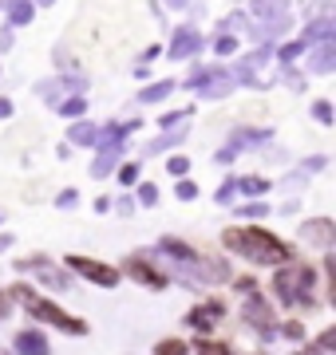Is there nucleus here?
<instances>
[{
  "mask_svg": "<svg viewBox=\"0 0 336 355\" xmlns=\"http://www.w3.org/2000/svg\"><path fill=\"white\" fill-rule=\"evenodd\" d=\"M221 245L230 249V253H237L242 261H253V265H289V261H297V253H293V245L281 241L277 233H269V229H258V225H233L221 233Z\"/></svg>",
  "mask_w": 336,
  "mask_h": 355,
  "instance_id": "f257e3e1",
  "label": "nucleus"
},
{
  "mask_svg": "<svg viewBox=\"0 0 336 355\" xmlns=\"http://www.w3.org/2000/svg\"><path fill=\"white\" fill-rule=\"evenodd\" d=\"M8 300H20V304L28 308V316H32V320H40V324H52V328L64 331V336H87V324H83V320L72 316V312H64L56 300L36 296V288H28V284L8 288Z\"/></svg>",
  "mask_w": 336,
  "mask_h": 355,
  "instance_id": "f03ea898",
  "label": "nucleus"
},
{
  "mask_svg": "<svg viewBox=\"0 0 336 355\" xmlns=\"http://www.w3.org/2000/svg\"><path fill=\"white\" fill-rule=\"evenodd\" d=\"M312 280H317L312 265H305V261H289V265H281L277 272H273V292H277L281 304H293L301 292H312Z\"/></svg>",
  "mask_w": 336,
  "mask_h": 355,
  "instance_id": "7ed1b4c3",
  "label": "nucleus"
},
{
  "mask_svg": "<svg viewBox=\"0 0 336 355\" xmlns=\"http://www.w3.org/2000/svg\"><path fill=\"white\" fill-rule=\"evenodd\" d=\"M64 265H67V272H76V277L91 280V284H99V288H115V284H119V268L115 265H103V261H95V257L67 253Z\"/></svg>",
  "mask_w": 336,
  "mask_h": 355,
  "instance_id": "20e7f679",
  "label": "nucleus"
},
{
  "mask_svg": "<svg viewBox=\"0 0 336 355\" xmlns=\"http://www.w3.org/2000/svg\"><path fill=\"white\" fill-rule=\"evenodd\" d=\"M242 324H249V328L258 331L261 340H273L277 336V320H273V304L261 296V292H253V296H246V304H242Z\"/></svg>",
  "mask_w": 336,
  "mask_h": 355,
  "instance_id": "39448f33",
  "label": "nucleus"
},
{
  "mask_svg": "<svg viewBox=\"0 0 336 355\" xmlns=\"http://www.w3.org/2000/svg\"><path fill=\"white\" fill-rule=\"evenodd\" d=\"M83 91H87V76H76V71H67V76H56V79H44V83H36V95L48 103V107H60L67 95H83Z\"/></svg>",
  "mask_w": 336,
  "mask_h": 355,
  "instance_id": "423d86ee",
  "label": "nucleus"
},
{
  "mask_svg": "<svg viewBox=\"0 0 336 355\" xmlns=\"http://www.w3.org/2000/svg\"><path fill=\"white\" fill-rule=\"evenodd\" d=\"M182 272H190V277L202 280V284H226V280H230V265H226V261H218V257H202V253H198L194 261H186Z\"/></svg>",
  "mask_w": 336,
  "mask_h": 355,
  "instance_id": "0eeeda50",
  "label": "nucleus"
},
{
  "mask_svg": "<svg viewBox=\"0 0 336 355\" xmlns=\"http://www.w3.org/2000/svg\"><path fill=\"white\" fill-rule=\"evenodd\" d=\"M206 48V40H202V32H198L194 24H182L178 32H174V40L167 44V55L178 64V60H194L198 51Z\"/></svg>",
  "mask_w": 336,
  "mask_h": 355,
  "instance_id": "6e6552de",
  "label": "nucleus"
},
{
  "mask_svg": "<svg viewBox=\"0 0 336 355\" xmlns=\"http://www.w3.org/2000/svg\"><path fill=\"white\" fill-rule=\"evenodd\" d=\"M127 272L139 280V284H146V288H155V292H162L170 284L167 272H158V268L151 265V253H131L127 257Z\"/></svg>",
  "mask_w": 336,
  "mask_h": 355,
  "instance_id": "1a4fd4ad",
  "label": "nucleus"
},
{
  "mask_svg": "<svg viewBox=\"0 0 336 355\" xmlns=\"http://www.w3.org/2000/svg\"><path fill=\"white\" fill-rule=\"evenodd\" d=\"M301 241L305 245H317V249H333V241H336V225L328 221V217H309L305 225H301Z\"/></svg>",
  "mask_w": 336,
  "mask_h": 355,
  "instance_id": "9d476101",
  "label": "nucleus"
},
{
  "mask_svg": "<svg viewBox=\"0 0 336 355\" xmlns=\"http://www.w3.org/2000/svg\"><path fill=\"white\" fill-rule=\"evenodd\" d=\"M305 55H309V71L312 76H328L333 64H336V36H324L321 44H312Z\"/></svg>",
  "mask_w": 336,
  "mask_h": 355,
  "instance_id": "9b49d317",
  "label": "nucleus"
},
{
  "mask_svg": "<svg viewBox=\"0 0 336 355\" xmlns=\"http://www.w3.org/2000/svg\"><path fill=\"white\" fill-rule=\"evenodd\" d=\"M221 312H226L221 300H202V304H194L190 312H186V324H190L194 331H210L221 320Z\"/></svg>",
  "mask_w": 336,
  "mask_h": 355,
  "instance_id": "f8f14e48",
  "label": "nucleus"
},
{
  "mask_svg": "<svg viewBox=\"0 0 336 355\" xmlns=\"http://www.w3.org/2000/svg\"><path fill=\"white\" fill-rule=\"evenodd\" d=\"M12 352L16 355H48V340H44V331L24 328L12 336Z\"/></svg>",
  "mask_w": 336,
  "mask_h": 355,
  "instance_id": "ddd939ff",
  "label": "nucleus"
},
{
  "mask_svg": "<svg viewBox=\"0 0 336 355\" xmlns=\"http://www.w3.org/2000/svg\"><path fill=\"white\" fill-rule=\"evenodd\" d=\"M273 139V130H261V127H237L230 135V150H249V146H261V142H269Z\"/></svg>",
  "mask_w": 336,
  "mask_h": 355,
  "instance_id": "4468645a",
  "label": "nucleus"
},
{
  "mask_svg": "<svg viewBox=\"0 0 336 355\" xmlns=\"http://www.w3.org/2000/svg\"><path fill=\"white\" fill-rule=\"evenodd\" d=\"M119 158H123V142H115V146H99V154H95V166H91V178H111L115 174Z\"/></svg>",
  "mask_w": 336,
  "mask_h": 355,
  "instance_id": "2eb2a0df",
  "label": "nucleus"
},
{
  "mask_svg": "<svg viewBox=\"0 0 336 355\" xmlns=\"http://www.w3.org/2000/svg\"><path fill=\"white\" fill-rule=\"evenodd\" d=\"M289 4L293 0H249V12H253L258 24H265V20H277V16H289Z\"/></svg>",
  "mask_w": 336,
  "mask_h": 355,
  "instance_id": "dca6fc26",
  "label": "nucleus"
},
{
  "mask_svg": "<svg viewBox=\"0 0 336 355\" xmlns=\"http://www.w3.org/2000/svg\"><path fill=\"white\" fill-rule=\"evenodd\" d=\"M131 130H139V123H135V119H127V123H107V127L95 130V146H115V142L127 139Z\"/></svg>",
  "mask_w": 336,
  "mask_h": 355,
  "instance_id": "f3484780",
  "label": "nucleus"
},
{
  "mask_svg": "<svg viewBox=\"0 0 336 355\" xmlns=\"http://www.w3.org/2000/svg\"><path fill=\"white\" fill-rule=\"evenodd\" d=\"M95 123H87V119H76L72 127H67V146H95Z\"/></svg>",
  "mask_w": 336,
  "mask_h": 355,
  "instance_id": "a211bd4d",
  "label": "nucleus"
},
{
  "mask_svg": "<svg viewBox=\"0 0 336 355\" xmlns=\"http://www.w3.org/2000/svg\"><path fill=\"white\" fill-rule=\"evenodd\" d=\"M32 16H36V4L32 0H12L8 4V28H24V24H32Z\"/></svg>",
  "mask_w": 336,
  "mask_h": 355,
  "instance_id": "6ab92c4d",
  "label": "nucleus"
},
{
  "mask_svg": "<svg viewBox=\"0 0 336 355\" xmlns=\"http://www.w3.org/2000/svg\"><path fill=\"white\" fill-rule=\"evenodd\" d=\"M174 95V79H158V83H151V87L139 91V103H162Z\"/></svg>",
  "mask_w": 336,
  "mask_h": 355,
  "instance_id": "aec40b11",
  "label": "nucleus"
},
{
  "mask_svg": "<svg viewBox=\"0 0 336 355\" xmlns=\"http://www.w3.org/2000/svg\"><path fill=\"white\" fill-rule=\"evenodd\" d=\"M182 139H186V127H178V130H167V135H162V139L146 142V158H151V154H167L170 146H178Z\"/></svg>",
  "mask_w": 336,
  "mask_h": 355,
  "instance_id": "412c9836",
  "label": "nucleus"
},
{
  "mask_svg": "<svg viewBox=\"0 0 336 355\" xmlns=\"http://www.w3.org/2000/svg\"><path fill=\"white\" fill-rule=\"evenodd\" d=\"M56 111L64 114V119H72V123H76V119H83V114H87V103H83V95H67V99L56 107Z\"/></svg>",
  "mask_w": 336,
  "mask_h": 355,
  "instance_id": "4be33fe9",
  "label": "nucleus"
},
{
  "mask_svg": "<svg viewBox=\"0 0 336 355\" xmlns=\"http://www.w3.org/2000/svg\"><path fill=\"white\" fill-rule=\"evenodd\" d=\"M40 280H44L48 288H56V292H67V288H72V277H67V272H56L52 265L40 268Z\"/></svg>",
  "mask_w": 336,
  "mask_h": 355,
  "instance_id": "5701e85b",
  "label": "nucleus"
},
{
  "mask_svg": "<svg viewBox=\"0 0 336 355\" xmlns=\"http://www.w3.org/2000/svg\"><path fill=\"white\" fill-rule=\"evenodd\" d=\"M151 355H186V343H182L178 336H170V340H158Z\"/></svg>",
  "mask_w": 336,
  "mask_h": 355,
  "instance_id": "b1692460",
  "label": "nucleus"
},
{
  "mask_svg": "<svg viewBox=\"0 0 336 355\" xmlns=\"http://www.w3.org/2000/svg\"><path fill=\"white\" fill-rule=\"evenodd\" d=\"M167 174L174 178V182H178V178H186V174H190V158H182V154H170V158H167Z\"/></svg>",
  "mask_w": 336,
  "mask_h": 355,
  "instance_id": "393cba45",
  "label": "nucleus"
},
{
  "mask_svg": "<svg viewBox=\"0 0 336 355\" xmlns=\"http://www.w3.org/2000/svg\"><path fill=\"white\" fill-rule=\"evenodd\" d=\"M12 265H16V272H40V268H48V257L32 253V257H24V261H12Z\"/></svg>",
  "mask_w": 336,
  "mask_h": 355,
  "instance_id": "a878e982",
  "label": "nucleus"
},
{
  "mask_svg": "<svg viewBox=\"0 0 336 355\" xmlns=\"http://www.w3.org/2000/svg\"><path fill=\"white\" fill-rule=\"evenodd\" d=\"M237 48H242V40L233 36V32H221V36L214 40V51H218V55H233Z\"/></svg>",
  "mask_w": 336,
  "mask_h": 355,
  "instance_id": "bb28decb",
  "label": "nucleus"
},
{
  "mask_svg": "<svg viewBox=\"0 0 336 355\" xmlns=\"http://www.w3.org/2000/svg\"><path fill=\"white\" fill-rule=\"evenodd\" d=\"M237 193H269L265 178H237Z\"/></svg>",
  "mask_w": 336,
  "mask_h": 355,
  "instance_id": "cd10ccee",
  "label": "nucleus"
},
{
  "mask_svg": "<svg viewBox=\"0 0 336 355\" xmlns=\"http://www.w3.org/2000/svg\"><path fill=\"white\" fill-rule=\"evenodd\" d=\"M190 114H194V107H182V111H167L162 119H158V123H162L167 130H174V127H182V123H186Z\"/></svg>",
  "mask_w": 336,
  "mask_h": 355,
  "instance_id": "c85d7f7f",
  "label": "nucleus"
},
{
  "mask_svg": "<svg viewBox=\"0 0 336 355\" xmlns=\"http://www.w3.org/2000/svg\"><path fill=\"white\" fill-rule=\"evenodd\" d=\"M312 119H317L321 127H333V103H328V99H317V103H312Z\"/></svg>",
  "mask_w": 336,
  "mask_h": 355,
  "instance_id": "c756f323",
  "label": "nucleus"
},
{
  "mask_svg": "<svg viewBox=\"0 0 336 355\" xmlns=\"http://www.w3.org/2000/svg\"><path fill=\"white\" fill-rule=\"evenodd\" d=\"M198 355H233V347L218 340H198Z\"/></svg>",
  "mask_w": 336,
  "mask_h": 355,
  "instance_id": "7c9ffc66",
  "label": "nucleus"
},
{
  "mask_svg": "<svg viewBox=\"0 0 336 355\" xmlns=\"http://www.w3.org/2000/svg\"><path fill=\"white\" fill-rule=\"evenodd\" d=\"M135 186H139V193H135V198H139L146 209H151V205L158 202V186H155V182H135Z\"/></svg>",
  "mask_w": 336,
  "mask_h": 355,
  "instance_id": "2f4dec72",
  "label": "nucleus"
},
{
  "mask_svg": "<svg viewBox=\"0 0 336 355\" xmlns=\"http://www.w3.org/2000/svg\"><path fill=\"white\" fill-rule=\"evenodd\" d=\"M174 193H178V202H194V198H198V186L190 182V178H178V186H174Z\"/></svg>",
  "mask_w": 336,
  "mask_h": 355,
  "instance_id": "473e14b6",
  "label": "nucleus"
},
{
  "mask_svg": "<svg viewBox=\"0 0 336 355\" xmlns=\"http://www.w3.org/2000/svg\"><path fill=\"white\" fill-rule=\"evenodd\" d=\"M265 214H269V205L265 202H249V205L237 209V217H249V221H258V217H265Z\"/></svg>",
  "mask_w": 336,
  "mask_h": 355,
  "instance_id": "72a5a7b5",
  "label": "nucleus"
},
{
  "mask_svg": "<svg viewBox=\"0 0 336 355\" xmlns=\"http://www.w3.org/2000/svg\"><path fill=\"white\" fill-rule=\"evenodd\" d=\"M233 193H237V178L221 182V186H218V198H214V202H218V205H230V202H233Z\"/></svg>",
  "mask_w": 336,
  "mask_h": 355,
  "instance_id": "f704fd0d",
  "label": "nucleus"
},
{
  "mask_svg": "<svg viewBox=\"0 0 336 355\" xmlns=\"http://www.w3.org/2000/svg\"><path fill=\"white\" fill-rule=\"evenodd\" d=\"M119 182H123V186H135V182H139V166L123 162V166H119Z\"/></svg>",
  "mask_w": 336,
  "mask_h": 355,
  "instance_id": "c9c22d12",
  "label": "nucleus"
},
{
  "mask_svg": "<svg viewBox=\"0 0 336 355\" xmlns=\"http://www.w3.org/2000/svg\"><path fill=\"white\" fill-rule=\"evenodd\" d=\"M277 331H281V336H289L293 343L305 340V324H297V320H289V324H285V328H277Z\"/></svg>",
  "mask_w": 336,
  "mask_h": 355,
  "instance_id": "e433bc0d",
  "label": "nucleus"
},
{
  "mask_svg": "<svg viewBox=\"0 0 336 355\" xmlns=\"http://www.w3.org/2000/svg\"><path fill=\"white\" fill-rule=\"evenodd\" d=\"M56 205H60V209H76V205H79V190H60Z\"/></svg>",
  "mask_w": 336,
  "mask_h": 355,
  "instance_id": "4c0bfd02",
  "label": "nucleus"
},
{
  "mask_svg": "<svg viewBox=\"0 0 336 355\" xmlns=\"http://www.w3.org/2000/svg\"><path fill=\"white\" fill-rule=\"evenodd\" d=\"M324 166H328V158L324 154H312V158H305V174H321Z\"/></svg>",
  "mask_w": 336,
  "mask_h": 355,
  "instance_id": "58836bf2",
  "label": "nucleus"
},
{
  "mask_svg": "<svg viewBox=\"0 0 336 355\" xmlns=\"http://www.w3.org/2000/svg\"><path fill=\"white\" fill-rule=\"evenodd\" d=\"M233 288L246 292V296H253V292H258V280H253V277H242V280H233Z\"/></svg>",
  "mask_w": 336,
  "mask_h": 355,
  "instance_id": "ea45409f",
  "label": "nucleus"
},
{
  "mask_svg": "<svg viewBox=\"0 0 336 355\" xmlns=\"http://www.w3.org/2000/svg\"><path fill=\"white\" fill-rule=\"evenodd\" d=\"M333 343H336V331L328 328V331H324V336H321V340H317V347H321V352H328V355H333Z\"/></svg>",
  "mask_w": 336,
  "mask_h": 355,
  "instance_id": "a19ab883",
  "label": "nucleus"
},
{
  "mask_svg": "<svg viewBox=\"0 0 336 355\" xmlns=\"http://www.w3.org/2000/svg\"><path fill=\"white\" fill-rule=\"evenodd\" d=\"M115 214H119V217H131V214H135V202H131V198H119V202H115Z\"/></svg>",
  "mask_w": 336,
  "mask_h": 355,
  "instance_id": "79ce46f5",
  "label": "nucleus"
},
{
  "mask_svg": "<svg viewBox=\"0 0 336 355\" xmlns=\"http://www.w3.org/2000/svg\"><path fill=\"white\" fill-rule=\"evenodd\" d=\"M12 44H16V32L12 28H4V32H0V51H8Z\"/></svg>",
  "mask_w": 336,
  "mask_h": 355,
  "instance_id": "37998d69",
  "label": "nucleus"
},
{
  "mask_svg": "<svg viewBox=\"0 0 336 355\" xmlns=\"http://www.w3.org/2000/svg\"><path fill=\"white\" fill-rule=\"evenodd\" d=\"M8 308H12V300H8V292L0 288V320L8 316Z\"/></svg>",
  "mask_w": 336,
  "mask_h": 355,
  "instance_id": "c03bdc74",
  "label": "nucleus"
},
{
  "mask_svg": "<svg viewBox=\"0 0 336 355\" xmlns=\"http://www.w3.org/2000/svg\"><path fill=\"white\" fill-rule=\"evenodd\" d=\"M95 214H111V198H95Z\"/></svg>",
  "mask_w": 336,
  "mask_h": 355,
  "instance_id": "a18cd8bd",
  "label": "nucleus"
},
{
  "mask_svg": "<svg viewBox=\"0 0 336 355\" xmlns=\"http://www.w3.org/2000/svg\"><path fill=\"white\" fill-rule=\"evenodd\" d=\"M12 241H16L12 233H0V253H8V249H12Z\"/></svg>",
  "mask_w": 336,
  "mask_h": 355,
  "instance_id": "49530a36",
  "label": "nucleus"
},
{
  "mask_svg": "<svg viewBox=\"0 0 336 355\" xmlns=\"http://www.w3.org/2000/svg\"><path fill=\"white\" fill-rule=\"evenodd\" d=\"M8 114H12V99H0V123H4Z\"/></svg>",
  "mask_w": 336,
  "mask_h": 355,
  "instance_id": "de8ad7c7",
  "label": "nucleus"
},
{
  "mask_svg": "<svg viewBox=\"0 0 336 355\" xmlns=\"http://www.w3.org/2000/svg\"><path fill=\"white\" fill-rule=\"evenodd\" d=\"M170 8H186V4H190V0H167Z\"/></svg>",
  "mask_w": 336,
  "mask_h": 355,
  "instance_id": "09e8293b",
  "label": "nucleus"
},
{
  "mask_svg": "<svg viewBox=\"0 0 336 355\" xmlns=\"http://www.w3.org/2000/svg\"><path fill=\"white\" fill-rule=\"evenodd\" d=\"M32 4H56V0H32Z\"/></svg>",
  "mask_w": 336,
  "mask_h": 355,
  "instance_id": "8fccbe9b",
  "label": "nucleus"
},
{
  "mask_svg": "<svg viewBox=\"0 0 336 355\" xmlns=\"http://www.w3.org/2000/svg\"><path fill=\"white\" fill-rule=\"evenodd\" d=\"M0 225H4V214H0Z\"/></svg>",
  "mask_w": 336,
  "mask_h": 355,
  "instance_id": "3c124183",
  "label": "nucleus"
},
{
  "mask_svg": "<svg viewBox=\"0 0 336 355\" xmlns=\"http://www.w3.org/2000/svg\"><path fill=\"white\" fill-rule=\"evenodd\" d=\"M253 355H261V352H253Z\"/></svg>",
  "mask_w": 336,
  "mask_h": 355,
  "instance_id": "603ef678",
  "label": "nucleus"
},
{
  "mask_svg": "<svg viewBox=\"0 0 336 355\" xmlns=\"http://www.w3.org/2000/svg\"><path fill=\"white\" fill-rule=\"evenodd\" d=\"M0 355H4V352H0Z\"/></svg>",
  "mask_w": 336,
  "mask_h": 355,
  "instance_id": "864d4df0",
  "label": "nucleus"
}]
</instances>
